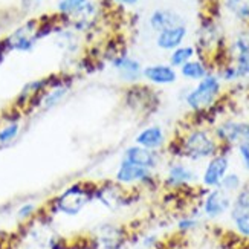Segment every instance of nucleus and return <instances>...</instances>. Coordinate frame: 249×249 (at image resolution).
Returning <instances> with one entry per match:
<instances>
[{"instance_id": "nucleus-11", "label": "nucleus", "mask_w": 249, "mask_h": 249, "mask_svg": "<svg viewBox=\"0 0 249 249\" xmlns=\"http://www.w3.org/2000/svg\"><path fill=\"white\" fill-rule=\"evenodd\" d=\"M127 239V230L118 223H103L95 232V242L101 249H123Z\"/></svg>"}, {"instance_id": "nucleus-20", "label": "nucleus", "mask_w": 249, "mask_h": 249, "mask_svg": "<svg viewBox=\"0 0 249 249\" xmlns=\"http://www.w3.org/2000/svg\"><path fill=\"white\" fill-rule=\"evenodd\" d=\"M68 92H69V86L66 83L55 86V88H51L45 92V95H43L40 106L43 109H52V107H55L57 104H60L64 100V96L68 95Z\"/></svg>"}, {"instance_id": "nucleus-34", "label": "nucleus", "mask_w": 249, "mask_h": 249, "mask_svg": "<svg viewBox=\"0 0 249 249\" xmlns=\"http://www.w3.org/2000/svg\"><path fill=\"white\" fill-rule=\"evenodd\" d=\"M243 249H249V245H248V246H245V248H243Z\"/></svg>"}, {"instance_id": "nucleus-33", "label": "nucleus", "mask_w": 249, "mask_h": 249, "mask_svg": "<svg viewBox=\"0 0 249 249\" xmlns=\"http://www.w3.org/2000/svg\"><path fill=\"white\" fill-rule=\"evenodd\" d=\"M112 2L116 5H121V6H135L139 0H112Z\"/></svg>"}, {"instance_id": "nucleus-18", "label": "nucleus", "mask_w": 249, "mask_h": 249, "mask_svg": "<svg viewBox=\"0 0 249 249\" xmlns=\"http://www.w3.org/2000/svg\"><path fill=\"white\" fill-rule=\"evenodd\" d=\"M230 219L248 217L249 219V185H245L239 193L232 196V205L230 210Z\"/></svg>"}, {"instance_id": "nucleus-6", "label": "nucleus", "mask_w": 249, "mask_h": 249, "mask_svg": "<svg viewBox=\"0 0 249 249\" xmlns=\"http://www.w3.org/2000/svg\"><path fill=\"white\" fill-rule=\"evenodd\" d=\"M213 133L220 145L234 148L240 142L249 141V121L232 120V118L223 120L214 127Z\"/></svg>"}, {"instance_id": "nucleus-26", "label": "nucleus", "mask_w": 249, "mask_h": 249, "mask_svg": "<svg viewBox=\"0 0 249 249\" xmlns=\"http://www.w3.org/2000/svg\"><path fill=\"white\" fill-rule=\"evenodd\" d=\"M20 133V123L11 121L0 128V145H8L18 136Z\"/></svg>"}, {"instance_id": "nucleus-3", "label": "nucleus", "mask_w": 249, "mask_h": 249, "mask_svg": "<svg viewBox=\"0 0 249 249\" xmlns=\"http://www.w3.org/2000/svg\"><path fill=\"white\" fill-rule=\"evenodd\" d=\"M222 93V80L217 75L208 73L185 95V104L194 113H203L215 106Z\"/></svg>"}, {"instance_id": "nucleus-12", "label": "nucleus", "mask_w": 249, "mask_h": 249, "mask_svg": "<svg viewBox=\"0 0 249 249\" xmlns=\"http://www.w3.org/2000/svg\"><path fill=\"white\" fill-rule=\"evenodd\" d=\"M123 159L130 162V164H135L138 167H142V168H147L151 171H155L160 165V160H162L159 151L139 147L136 144L130 145L124 150Z\"/></svg>"}, {"instance_id": "nucleus-25", "label": "nucleus", "mask_w": 249, "mask_h": 249, "mask_svg": "<svg viewBox=\"0 0 249 249\" xmlns=\"http://www.w3.org/2000/svg\"><path fill=\"white\" fill-rule=\"evenodd\" d=\"M200 215L202 214H187V215H182V217L178 220L176 223V228L180 234H188L196 231L199 226H200Z\"/></svg>"}, {"instance_id": "nucleus-23", "label": "nucleus", "mask_w": 249, "mask_h": 249, "mask_svg": "<svg viewBox=\"0 0 249 249\" xmlns=\"http://www.w3.org/2000/svg\"><path fill=\"white\" fill-rule=\"evenodd\" d=\"M196 55V48L194 46H179L178 49L171 51L170 53V66L173 68H182L183 64L188 63L190 60L194 58Z\"/></svg>"}, {"instance_id": "nucleus-21", "label": "nucleus", "mask_w": 249, "mask_h": 249, "mask_svg": "<svg viewBox=\"0 0 249 249\" xmlns=\"http://www.w3.org/2000/svg\"><path fill=\"white\" fill-rule=\"evenodd\" d=\"M223 6L234 18L249 23V0H223Z\"/></svg>"}, {"instance_id": "nucleus-2", "label": "nucleus", "mask_w": 249, "mask_h": 249, "mask_svg": "<svg viewBox=\"0 0 249 249\" xmlns=\"http://www.w3.org/2000/svg\"><path fill=\"white\" fill-rule=\"evenodd\" d=\"M95 185L86 182L72 183L71 187L64 188L58 196L52 200L53 213L75 217L93 200Z\"/></svg>"}, {"instance_id": "nucleus-10", "label": "nucleus", "mask_w": 249, "mask_h": 249, "mask_svg": "<svg viewBox=\"0 0 249 249\" xmlns=\"http://www.w3.org/2000/svg\"><path fill=\"white\" fill-rule=\"evenodd\" d=\"M93 200L101 202L109 210H120L123 207H127L132 202L130 194L125 193L124 187L116 183L115 180L106 182L103 185H95Z\"/></svg>"}, {"instance_id": "nucleus-9", "label": "nucleus", "mask_w": 249, "mask_h": 249, "mask_svg": "<svg viewBox=\"0 0 249 249\" xmlns=\"http://www.w3.org/2000/svg\"><path fill=\"white\" fill-rule=\"evenodd\" d=\"M199 175L193 167L182 160H173L167 168L165 178H164V185L168 190H183L196 185L199 182Z\"/></svg>"}, {"instance_id": "nucleus-15", "label": "nucleus", "mask_w": 249, "mask_h": 249, "mask_svg": "<svg viewBox=\"0 0 249 249\" xmlns=\"http://www.w3.org/2000/svg\"><path fill=\"white\" fill-rule=\"evenodd\" d=\"M142 77L156 86H168L178 81V72L170 64H150L144 68Z\"/></svg>"}, {"instance_id": "nucleus-5", "label": "nucleus", "mask_w": 249, "mask_h": 249, "mask_svg": "<svg viewBox=\"0 0 249 249\" xmlns=\"http://www.w3.org/2000/svg\"><path fill=\"white\" fill-rule=\"evenodd\" d=\"M115 182L120 183L123 187H133V185H142L145 188H153L156 187V176L155 171L138 167L135 164L121 159L120 165L115 173Z\"/></svg>"}, {"instance_id": "nucleus-14", "label": "nucleus", "mask_w": 249, "mask_h": 249, "mask_svg": "<svg viewBox=\"0 0 249 249\" xmlns=\"http://www.w3.org/2000/svg\"><path fill=\"white\" fill-rule=\"evenodd\" d=\"M135 144L139 147H144L148 150L159 151L167 145V135L165 130L160 125H147L135 136Z\"/></svg>"}, {"instance_id": "nucleus-30", "label": "nucleus", "mask_w": 249, "mask_h": 249, "mask_svg": "<svg viewBox=\"0 0 249 249\" xmlns=\"http://www.w3.org/2000/svg\"><path fill=\"white\" fill-rule=\"evenodd\" d=\"M234 148H235L237 155H239V158H240L243 170L249 173V141H246V142H240Z\"/></svg>"}, {"instance_id": "nucleus-16", "label": "nucleus", "mask_w": 249, "mask_h": 249, "mask_svg": "<svg viewBox=\"0 0 249 249\" xmlns=\"http://www.w3.org/2000/svg\"><path fill=\"white\" fill-rule=\"evenodd\" d=\"M188 36V29L185 25L173 26L168 29H164L158 32L156 36V46L162 51H175L179 46H182L183 40Z\"/></svg>"}, {"instance_id": "nucleus-4", "label": "nucleus", "mask_w": 249, "mask_h": 249, "mask_svg": "<svg viewBox=\"0 0 249 249\" xmlns=\"http://www.w3.org/2000/svg\"><path fill=\"white\" fill-rule=\"evenodd\" d=\"M232 148L220 145V151L211 159H208L207 165L203 168V173L200 176V183L205 190L219 188L222 179L230 173L231 168V159L230 151Z\"/></svg>"}, {"instance_id": "nucleus-31", "label": "nucleus", "mask_w": 249, "mask_h": 249, "mask_svg": "<svg viewBox=\"0 0 249 249\" xmlns=\"http://www.w3.org/2000/svg\"><path fill=\"white\" fill-rule=\"evenodd\" d=\"M43 0H20V6L26 13H31V11H36L40 5H41Z\"/></svg>"}, {"instance_id": "nucleus-17", "label": "nucleus", "mask_w": 249, "mask_h": 249, "mask_svg": "<svg viewBox=\"0 0 249 249\" xmlns=\"http://www.w3.org/2000/svg\"><path fill=\"white\" fill-rule=\"evenodd\" d=\"M148 25L153 31L160 32V31L173 28V26L183 25V18L179 13H176V11L168 9V8H159L150 14Z\"/></svg>"}, {"instance_id": "nucleus-32", "label": "nucleus", "mask_w": 249, "mask_h": 249, "mask_svg": "<svg viewBox=\"0 0 249 249\" xmlns=\"http://www.w3.org/2000/svg\"><path fill=\"white\" fill-rule=\"evenodd\" d=\"M142 245L145 246V248H155L156 245H158V239L155 235H147L145 239L142 240Z\"/></svg>"}, {"instance_id": "nucleus-24", "label": "nucleus", "mask_w": 249, "mask_h": 249, "mask_svg": "<svg viewBox=\"0 0 249 249\" xmlns=\"http://www.w3.org/2000/svg\"><path fill=\"white\" fill-rule=\"evenodd\" d=\"M243 187H245V182L239 173H235V171H230L228 175L222 179L220 185H219V188L231 194V196H234L235 193H239Z\"/></svg>"}, {"instance_id": "nucleus-22", "label": "nucleus", "mask_w": 249, "mask_h": 249, "mask_svg": "<svg viewBox=\"0 0 249 249\" xmlns=\"http://www.w3.org/2000/svg\"><path fill=\"white\" fill-rule=\"evenodd\" d=\"M144 92V88H139V86H136V88H132V89H128L125 96H127V104L128 107H132V109H139V110H142L144 107H148L150 104V90L145 89V93L142 95Z\"/></svg>"}, {"instance_id": "nucleus-13", "label": "nucleus", "mask_w": 249, "mask_h": 249, "mask_svg": "<svg viewBox=\"0 0 249 249\" xmlns=\"http://www.w3.org/2000/svg\"><path fill=\"white\" fill-rule=\"evenodd\" d=\"M112 66L120 75V78L125 83H136L142 78V64L125 53H120L118 57L112 58Z\"/></svg>"}, {"instance_id": "nucleus-1", "label": "nucleus", "mask_w": 249, "mask_h": 249, "mask_svg": "<svg viewBox=\"0 0 249 249\" xmlns=\"http://www.w3.org/2000/svg\"><path fill=\"white\" fill-rule=\"evenodd\" d=\"M179 145L180 159H187L191 162L208 160L220 151V144L215 139L213 130L205 127H194L187 130L176 139Z\"/></svg>"}, {"instance_id": "nucleus-7", "label": "nucleus", "mask_w": 249, "mask_h": 249, "mask_svg": "<svg viewBox=\"0 0 249 249\" xmlns=\"http://www.w3.org/2000/svg\"><path fill=\"white\" fill-rule=\"evenodd\" d=\"M232 205V196L222 188L205 190L203 199L200 203V213L203 217L215 220L228 214Z\"/></svg>"}, {"instance_id": "nucleus-27", "label": "nucleus", "mask_w": 249, "mask_h": 249, "mask_svg": "<svg viewBox=\"0 0 249 249\" xmlns=\"http://www.w3.org/2000/svg\"><path fill=\"white\" fill-rule=\"evenodd\" d=\"M38 211V205L34 203V202H26L23 205H20L18 210H17V217L18 220L25 222V220H29L36 215V213Z\"/></svg>"}, {"instance_id": "nucleus-28", "label": "nucleus", "mask_w": 249, "mask_h": 249, "mask_svg": "<svg viewBox=\"0 0 249 249\" xmlns=\"http://www.w3.org/2000/svg\"><path fill=\"white\" fill-rule=\"evenodd\" d=\"M235 232L243 239L249 240V219L248 217H234L231 219Z\"/></svg>"}, {"instance_id": "nucleus-19", "label": "nucleus", "mask_w": 249, "mask_h": 249, "mask_svg": "<svg viewBox=\"0 0 249 249\" xmlns=\"http://www.w3.org/2000/svg\"><path fill=\"white\" fill-rule=\"evenodd\" d=\"M180 69V75L188 81H200L202 78H205L208 72L207 64H205L202 60H190L188 63L183 64Z\"/></svg>"}, {"instance_id": "nucleus-8", "label": "nucleus", "mask_w": 249, "mask_h": 249, "mask_svg": "<svg viewBox=\"0 0 249 249\" xmlns=\"http://www.w3.org/2000/svg\"><path fill=\"white\" fill-rule=\"evenodd\" d=\"M38 28H40V21L37 18H31L28 20L25 25H21L17 28L13 34L8 36L3 43L9 51H18V52H29L32 48L36 46V43L38 38Z\"/></svg>"}, {"instance_id": "nucleus-29", "label": "nucleus", "mask_w": 249, "mask_h": 249, "mask_svg": "<svg viewBox=\"0 0 249 249\" xmlns=\"http://www.w3.org/2000/svg\"><path fill=\"white\" fill-rule=\"evenodd\" d=\"M234 60V68L237 69V73H239V80L243 78H249V55L246 57H240V58H232Z\"/></svg>"}]
</instances>
